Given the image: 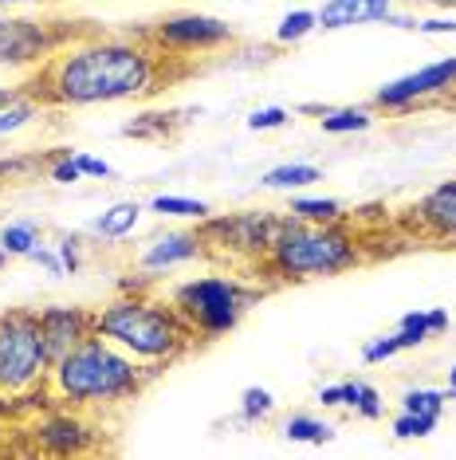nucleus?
Instances as JSON below:
<instances>
[{"instance_id":"nucleus-1","label":"nucleus","mask_w":456,"mask_h":460,"mask_svg":"<svg viewBox=\"0 0 456 460\" xmlns=\"http://www.w3.org/2000/svg\"><path fill=\"white\" fill-rule=\"evenodd\" d=\"M170 64L146 36H71L24 83L51 111L107 107V102L146 99L170 83Z\"/></svg>"},{"instance_id":"nucleus-2","label":"nucleus","mask_w":456,"mask_h":460,"mask_svg":"<svg viewBox=\"0 0 456 460\" xmlns=\"http://www.w3.org/2000/svg\"><path fill=\"white\" fill-rule=\"evenodd\" d=\"M95 334H102L118 350H127L150 378L178 358H185L197 342L193 327L181 319V311L173 303L142 296V291H122L107 307H99Z\"/></svg>"},{"instance_id":"nucleus-3","label":"nucleus","mask_w":456,"mask_h":460,"mask_svg":"<svg viewBox=\"0 0 456 460\" xmlns=\"http://www.w3.org/2000/svg\"><path fill=\"white\" fill-rule=\"evenodd\" d=\"M146 382L150 374L127 350H118L102 334H91L51 362L44 390L75 410H114L134 402Z\"/></svg>"},{"instance_id":"nucleus-4","label":"nucleus","mask_w":456,"mask_h":460,"mask_svg":"<svg viewBox=\"0 0 456 460\" xmlns=\"http://www.w3.org/2000/svg\"><path fill=\"white\" fill-rule=\"evenodd\" d=\"M362 264V244L342 221L335 225H307L292 213L279 225L272 252L264 256V271L279 284H303V279L342 276Z\"/></svg>"},{"instance_id":"nucleus-5","label":"nucleus","mask_w":456,"mask_h":460,"mask_svg":"<svg viewBox=\"0 0 456 460\" xmlns=\"http://www.w3.org/2000/svg\"><path fill=\"white\" fill-rule=\"evenodd\" d=\"M170 303L193 327L197 342H213L241 327L248 307L256 303V288L241 284L236 276H197L173 291Z\"/></svg>"},{"instance_id":"nucleus-6","label":"nucleus","mask_w":456,"mask_h":460,"mask_svg":"<svg viewBox=\"0 0 456 460\" xmlns=\"http://www.w3.org/2000/svg\"><path fill=\"white\" fill-rule=\"evenodd\" d=\"M51 354L39 334L36 311H4L0 315V394L24 397L44 390Z\"/></svg>"},{"instance_id":"nucleus-7","label":"nucleus","mask_w":456,"mask_h":460,"mask_svg":"<svg viewBox=\"0 0 456 460\" xmlns=\"http://www.w3.org/2000/svg\"><path fill=\"white\" fill-rule=\"evenodd\" d=\"M201 236H205V252H221L232 260H260L272 252L279 225L284 217L267 213V208H244V213H228V217H205L201 221Z\"/></svg>"},{"instance_id":"nucleus-8","label":"nucleus","mask_w":456,"mask_h":460,"mask_svg":"<svg viewBox=\"0 0 456 460\" xmlns=\"http://www.w3.org/2000/svg\"><path fill=\"white\" fill-rule=\"evenodd\" d=\"M142 36L173 59L209 56V51H221L232 44V28H228L221 16H209V13H173V16L158 20V24Z\"/></svg>"},{"instance_id":"nucleus-9","label":"nucleus","mask_w":456,"mask_h":460,"mask_svg":"<svg viewBox=\"0 0 456 460\" xmlns=\"http://www.w3.org/2000/svg\"><path fill=\"white\" fill-rule=\"evenodd\" d=\"M449 91H456V56L433 59V64L409 71V75L381 83L370 102H374V111L406 114L413 107H421V102H433V99L449 95Z\"/></svg>"},{"instance_id":"nucleus-10","label":"nucleus","mask_w":456,"mask_h":460,"mask_svg":"<svg viewBox=\"0 0 456 460\" xmlns=\"http://www.w3.org/2000/svg\"><path fill=\"white\" fill-rule=\"evenodd\" d=\"M67 32H59L51 20H28V16H0V67L13 71H36L56 51Z\"/></svg>"},{"instance_id":"nucleus-11","label":"nucleus","mask_w":456,"mask_h":460,"mask_svg":"<svg viewBox=\"0 0 456 460\" xmlns=\"http://www.w3.org/2000/svg\"><path fill=\"white\" fill-rule=\"evenodd\" d=\"M36 315H39V334H44L51 362L95 334V311L75 307V303H51V307H39Z\"/></svg>"},{"instance_id":"nucleus-12","label":"nucleus","mask_w":456,"mask_h":460,"mask_svg":"<svg viewBox=\"0 0 456 460\" xmlns=\"http://www.w3.org/2000/svg\"><path fill=\"white\" fill-rule=\"evenodd\" d=\"M32 433H36V445L44 448V453H56V456H79V453H87L91 437H95V433H91V425L75 413V405L39 417Z\"/></svg>"},{"instance_id":"nucleus-13","label":"nucleus","mask_w":456,"mask_h":460,"mask_svg":"<svg viewBox=\"0 0 456 460\" xmlns=\"http://www.w3.org/2000/svg\"><path fill=\"white\" fill-rule=\"evenodd\" d=\"M413 225L417 236L437 240V244H456V181H441L413 205Z\"/></svg>"},{"instance_id":"nucleus-14","label":"nucleus","mask_w":456,"mask_h":460,"mask_svg":"<svg viewBox=\"0 0 456 460\" xmlns=\"http://www.w3.org/2000/svg\"><path fill=\"white\" fill-rule=\"evenodd\" d=\"M197 256H205V236L189 233V228H170V233L153 236L150 244L138 252V268L146 271V276H162V271L181 268Z\"/></svg>"},{"instance_id":"nucleus-15","label":"nucleus","mask_w":456,"mask_h":460,"mask_svg":"<svg viewBox=\"0 0 456 460\" xmlns=\"http://www.w3.org/2000/svg\"><path fill=\"white\" fill-rule=\"evenodd\" d=\"M315 13L323 32H342V28L381 24L393 13V0H323Z\"/></svg>"},{"instance_id":"nucleus-16","label":"nucleus","mask_w":456,"mask_h":460,"mask_svg":"<svg viewBox=\"0 0 456 460\" xmlns=\"http://www.w3.org/2000/svg\"><path fill=\"white\" fill-rule=\"evenodd\" d=\"M142 225V205L138 201H114L110 208H102V213L95 217V236L102 240H122V236H130L134 228Z\"/></svg>"},{"instance_id":"nucleus-17","label":"nucleus","mask_w":456,"mask_h":460,"mask_svg":"<svg viewBox=\"0 0 456 460\" xmlns=\"http://www.w3.org/2000/svg\"><path fill=\"white\" fill-rule=\"evenodd\" d=\"M323 181V170L319 165H307V162H284L276 170H267L260 177V185L267 190H279V193H292V190H307V185Z\"/></svg>"},{"instance_id":"nucleus-18","label":"nucleus","mask_w":456,"mask_h":460,"mask_svg":"<svg viewBox=\"0 0 456 460\" xmlns=\"http://www.w3.org/2000/svg\"><path fill=\"white\" fill-rule=\"evenodd\" d=\"M287 213L295 221H307V225H335V221H346V208L335 197H292Z\"/></svg>"},{"instance_id":"nucleus-19","label":"nucleus","mask_w":456,"mask_h":460,"mask_svg":"<svg viewBox=\"0 0 456 460\" xmlns=\"http://www.w3.org/2000/svg\"><path fill=\"white\" fill-rule=\"evenodd\" d=\"M284 437L299 445H327V441H335V425L315 413H292L284 421Z\"/></svg>"},{"instance_id":"nucleus-20","label":"nucleus","mask_w":456,"mask_h":460,"mask_svg":"<svg viewBox=\"0 0 456 460\" xmlns=\"http://www.w3.org/2000/svg\"><path fill=\"white\" fill-rule=\"evenodd\" d=\"M150 213L173 217V221H205L213 213L209 201H197V197H178V193H158L150 197Z\"/></svg>"},{"instance_id":"nucleus-21","label":"nucleus","mask_w":456,"mask_h":460,"mask_svg":"<svg viewBox=\"0 0 456 460\" xmlns=\"http://www.w3.org/2000/svg\"><path fill=\"white\" fill-rule=\"evenodd\" d=\"M319 122L327 134H362L374 127V114H370V107H323Z\"/></svg>"},{"instance_id":"nucleus-22","label":"nucleus","mask_w":456,"mask_h":460,"mask_svg":"<svg viewBox=\"0 0 456 460\" xmlns=\"http://www.w3.org/2000/svg\"><path fill=\"white\" fill-rule=\"evenodd\" d=\"M311 32H319V13H315V8H292V13L279 16L276 44L292 48V44H299V40H307Z\"/></svg>"},{"instance_id":"nucleus-23","label":"nucleus","mask_w":456,"mask_h":460,"mask_svg":"<svg viewBox=\"0 0 456 460\" xmlns=\"http://www.w3.org/2000/svg\"><path fill=\"white\" fill-rule=\"evenodd\" d=\"M342 390H346V410H355L358 417H366V421H378V417L386 413V405H381V394L370 382L350 378V382H342Z\"/></svg>"},{"instance_id":"nucleus-24","label":"nucleus","mask_w":456,"mask_h":460,"mask_svg":"<svg viewBox=\"0 0 456 460\" xmlns=\"http://www.w3.org/2000/svg\"><path fill=\"white\" fill-rule=\"evenodd\" d=\"M39 244V225L36 221H13V225H4L0 228V248H4L8 256H24Z\"/></svg>"},{"instance_id":"nucleus-25","label":"nucleus","mask_w":456,"mask_h":460,"mask_svg":"<svg viewBox=\"0 0 456 460\" xmlns=\"http://www.w3.org/2000/svg\"><path fill=\"white\" fill-rule=\"evenodd\" d=\"M276 413V394L264 390V385H248L241 394V425H256L264 417Z\"/></svg>"},{"instance_id":"nucleus-26","label":"nucleus","mask_w":456,"mask_h":460,"mask_svg":"<svg viewBox=\"0 0 456 460\" xmlns=\"http://www.w3.org/2000/svg\"><path fill=\"white\" fill-rule=\"evenodd\" d=\"M437 421L441 417H433V413H406L401 410L393 417V437H398V441H421V437L437 433Z\"/></svg>"},{"instance_id":"nucleus-27","label":"nucleus","mask_w":456,"mask_h":460,"mask_svg":"<svg viewBox=\"0 0 456 460\" xmlns=\"http://www.w3.org/2000/svg\"><path fill=\"white\" fill-rule=\"evenodd\" d=\"M444 402H449V394H444V390H429V385H417V390L401 394V410H406V413H433V417H441Z\"/></svg>"},{"instance_id":"nucleus-28","label":"nucleus","mask_w":456,"mask_h":460,"mask_svg":"<svg viewBox=\"0 0 456 460\" xmlns=\"http://www.w3.org/2000/svg\"><path fill=\"white\" fill-rule=\"evenodd\" d=\"M429 339H433V331H429V319H425V311H409V315L398 323V342H401V350H417V347H425Z\"/></svg>"},{"instance_id":"nucleus-29","label":"nucleus","mask_w":456,"mask_h":460,"mask_svg":"<svg viewBox=\"0 0 456 460\" xmlns=\"http://www.w3.org/2000/svg\"><path fill=\"white\" fill-rule=\"evenodd\" d=\"M393 354H401L398 331H393V334H378V339H370L366 347H362V362H366V366H378V362H390Z\"/></svg>"},{"instance_id":"nucleus-30","label":"nucleus","mask_w":456,"mask_h":460,"mask_svg":"<svg viewBox=\"0 0 456 460\" xmlns=\"http://www.w3.org/2000/svg\"><path fill=\"white\" fill-rule=\"evenodd\" d=\"M287 119H292V111L284 107H256L248 114V130H279L287 127Z\"/></svg>"},{"instance_id":"nucleus-31","label":"nucleus","mask_w":456,"mask_h":460,"mask_svg":"<svg viewBox=\"0 0 456 460\" xmlns=\"http://www.w3.org/2000/svg\"><path fill=\"white\" fill-rule=\"evenodd\" d=\"M48 177H51V181H56V185H75V181H83V170H79V165H75V154H64V158H56V162H51L48 165Z\"/></svg>"},{"instance_id":"nucleus-32","label":"nucleus","mask_w":456,"mask_h":460,"mask_svg":"<svg viewBox=\"0 0 456 460\" xmlns=\"http://www.w3.org/2000/svg\"><path fill=\"white\" fill-rule=\"evenodd\" d=\"M56 252H59V260H64L67 276H75V271L83 268V244H79V236H59L56 240Z\"/></svg>"},{"instance_id":"nucleus-33","label":"nucleus","mask_w":456,"mask_h":460,"mask_svg":"<svg viewBox=\"0 0 456 460\" xmlns=\"http://www.w3.org/2000/svg\"><path fill=\"white\" fill-rule=\"evenodd\" d=\"M28 260H32V264H39L48 271V276H56V279H64L67 271H64V260H59V252L56 248H44V244H36L32 252H28Z\"/></svg>"},{"instance_id":"nucleus-34","label":"nucleus","mask_w":456,"mask_h":460,"mask_svg":"<svg viewBox=\"0 0 456 460\" xmlns=\"http://www.w3.org/2000/svg\"><path fill=\"white\" fill-rule=\"evenodd\" d=\"M413 32H421V36H456V20L452 16H429V20H417Z\"/></svg>"},{"instance_id":"nucleus-35","label":"nucleus","mask_w":456,"mask_h":460,"mask_svg":"<svg viewBox=\"0 0 456 460\" xmlns=\"http://www.w3.org/2000/svg\"><path fill=\"white\" fill-rule=\"evenodd\" d=\"M75 165L83 170V177H114L110 170V162H102L95 158V154H75Z\"/></svg>"},{"instance_id":"nucleus-36","label":"nucleus","mask_w":456,"mask_h":460,"mask_svg":"<svg viewBox=\"0 0 456 460\" xmlns=\"http://www.w3.org/2000/svg\"><path fill=\"white\" fill-rule=\"evenodd\" d=\"M319 402H323L327 410H346V390H342V382L319 385Z\"/></svg>"},{"instance_id":"nucleus-37","label":"nucleus","mask_w":456,"mask_h":460,"mask_svg":"<svg viewBox=\"0 0 456 460\" xmlns=\"http://www.w3.org/2000/svg\"><path fill=\"white\" fill-rule=\"evenodd\" d=\"M36 162L28 158H0V181H13V177H24L28 170H32Z\"/></svg>"},{"instance_id":"nucleus-38","label":"nucleus","mask_w":456,"mask_h":460,"mask_svg":"<svg viewBox=\"0 0 456 460\" xmlns=\"http://www.w3.org/2000/svg\"><path fill=\"white\" fill-rule=\"evenodd\" d=\"M425 319H429V331H433V334H444V331H449V311H444V307L425 311Z\"/></svg>"},{"instance_id":"nucleus-39","label":"nucleus","mask_w":456,"mask_h":460,"mask_svg":"<svg viewBox=\"0 0 456 460\" xmlns=\"http://www.w3.org/2000/svg\"><path fill=\"white\" fill-rule=\"evenodd\" d=\"M24 95H28V87H0V111L13 107V102L24 99Z\"/></svg>"},{"instance_id":"nucleus-40","label":"nucleus","mask_w":456,"mask_h":460,"mask_svg":"<svg viewBox=\"0 0 456 460\" xmlns=\"http://www.w3.org/2000/svg\"><path fill=\"white\" fill-rule=\"evenodd\" d=\"M381 24H390V28H417V16H401V13H390Z\"/></svg>"},{"instance_id":"nucleus-41","label":"nucleus","mask_w":456,"mask_h":460,"mask_svg":"<svg viewBox=\"0 0 456 460\" xmlns=\"http://www.w3.org/2000/svg\"><path fill=\"white\" fill-rule=\"evenodd\" d=\"M24 4H39V0H0V8H24Z\"/></svg>"},{"instance_id":"nucleus-42","label":"nucleus","mask_w":456,"mask_h":460,"mask_svg":"<svg viewBox=\"0 0 456 460\" xmlns=\"http://www.w3.org/2000/svg\"><path fill=\"white\" fill-rule=\"evenodd\" d=\"M449 390H456V362L449 366Z\"/></svg>"},{"instance_id":"nucleus-43","label":"nucleus","mask_w":456,"mask_h":460,"mask_svg":"<svg viewBox=\"0 0 456 460\" xmlns=\"http://www.w3.org/2000/svg\"><path fill=\"white\" fill-rule=\"evenodd\" d=\"M8 264V252H4V248H0V268H4Z\"/></svg>"},{"instance_id":"nucleus-44","label":"nucleus","mask_w":456,"mask_h":460,"mask_svg":"<svg viewBox=\"0 0 456 460\" xmlns=\"http://www.w3.org/2000/svg\"><path fill=\"white\" fill-rule=\"evenodd\" d=\"M444 394H449V402H456V390H444Z\"/></svg>"}]
</instances>
